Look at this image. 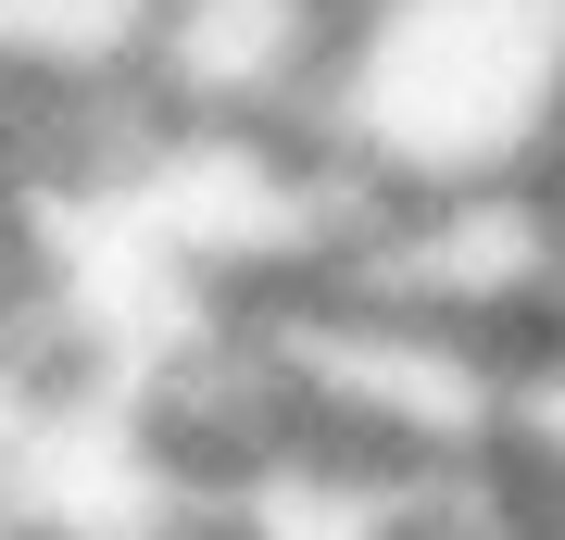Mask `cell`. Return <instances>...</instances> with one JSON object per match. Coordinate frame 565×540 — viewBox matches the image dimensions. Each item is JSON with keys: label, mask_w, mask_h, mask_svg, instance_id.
<instances>
[{"label": "cell", "mask_w": 565, "mask_h": 540, "mask_svg": "<svg viewBox=\"0 0 565 540\" xmlns=\"http://www.w3.org/2000/svg\"><path fill=\"white\" fill-rule=\"evenodd\" d=\"M327 139L390 189H490L565 151V0H364Z\"/></svg>", "instance_id": "6da1fadb"}]
</instances>
